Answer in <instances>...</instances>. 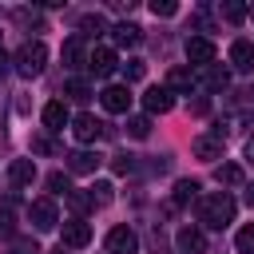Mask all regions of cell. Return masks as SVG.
Segmentation results:
<instances>
[{"label":"cell","mask_w":254,"mask_h":254,"mask_svg":"<svg viewBox=\"0 0 254 254\" xmlns=\"http://www.w3.org/2000/svg\"><path fill=\"white\" fill-rule=\"evenodd\" d=\"M250 16H254V8H250Z\"/></svg>","instance_id":"cell-42"},{"label":"cell","mask_w":254,"mask_h":254,"mask_svg":"<svg viewBox=\"0 0 254 254\" xmlns=\"http://www.w3.org/2000/svg\"><path fill=\"white\" fill-rule=\"evenodd\" d=\"M143 107H147V115H167V111L175 107V95H171L167 87H151V91L143 95Z\"/></svg>","instance_id":"cell-13"},{"label":"cell","mask_w":254,"mask_h":254,"mask_svg":"<svg viewBox=\"0 0 254 254\" xmlns=\"http://www.w3.org/2000/svg\"><path fill=\"white\" fill-rule=\"evenodd\" d=\"M8 179H12L16 187H32V179H36V159H12Z\"/></svg>","instance_id":"cell-18"},{"label":"cell","mask_w":254,"mask_h":254,"mask_svg":"<svg viewBox=\"0 0 254 254\" xmlns=\"http://www.w3.org/2000/svg\"><path fill=\"white\" fill-rule=\"evenodd\" d=\"M234 246H238V254H254V222L238 230V238H234Z\"/></svg>","instance_id":"cell-28"},{"label":"cell","mask_w":254,"mask_h":254,"mask_svg":"<svg viewBox=\"0 0 254 254\" xmlns=\"http://www.w3.org/2000/svg\"><path fill=\"white\" fill-rule=\"evenodd\" d=\"M206 107H210L206 99H190V111H194V115H206Z\"/></svg>","instance_id":"cell-37"},{"label":"cell","mask_w":254,"mask_h":254,"mask_svg":"<svg viewBox=\"0 0 254 254\" xmlns=\"http://www.w3.org/2000/svg\"><path fill=\"white\" fill-rule=\"evenodd\" d=\"M230 67L234 71H254V44L250 40H234L230 44Z\"/></svg>","instance_id":"cell-14"},{"label":"cell","mask_w":254,"mask_h":254,"mask_svg":"<svg viewBox=\"0 0 254 254\" xmlns=\"http://www.w3.org/2000/svg\"><path fill=\"white\" fill-rule=\"evenodd\" d=\"M87 198H91V206H107L115 194H111V183H95L91 190H87Z\"/></svg>","instance_id":"cell-26"},{"label":"cell","mask_w":254,"mask_h":254,"mask_svg":"<svg viewBox=\"0 0 254 254\" xmlns=\"http://www.w3.org/2000/svg\"><path fill=\"white\" fill-rule=\"evenodd\" d=\"M187 60H190V67L214 64V40H210V36H190V40H187Z\"/></svg>","instance_id":"cell-4"},{"label":"cell","mask_w":254,"mask_h":254,"mask_svg":"<svg viewBox=\"0 0 254 254\" xmlns=\"http://www.w3.org/2000/svg\"><path fill=\"white\" fill-rule=\"evenodd\" d=\"M91 242V226L83 222V218H71V222H64V246H87Z\"/></svg>","instance_id":"cell-15"},{"label":"cell","mask_w":254,"mask_h":254,"mask_svg":"<svg viewBox=\"0 0 254 254\" xmlns=\"http://www.w3.org/2000/svg\"><path fill=\"white\" fill-rule=\"evenodd\" d=\"M71 135H75L79 143H95L99 135H107V127H103L95 115H87V111H83V115H75V119H71Z\"/></svg>","instance_id":"cell-6"},{"label":"cell","mask_w":254,"mask_h":254,"mask_svg":"<svg viewBox=\"0 0 254 254\" xmlns=\"http://www.w3.org/2000/svg\"><path fill=\"white\" fill-rule=\"evenodd\" d=\"M12 254H40V246H36L32 238H16V242H12Z\"/></svg>","instance_id":"cell-35"},{"label":"cell","mask_w":254,"mask_h":254,"mask_svg":"<svg viewBox=\"0 0 254 254\" xmlns=\"http://www.w3.org/2000/svg\"><path fill=\"white\" fill-rule=\"evenodd\" d=\"M67 159V171L71 175H91L95 167H99V159L91 155V151H71V155H64Z\"/></svg>","instance_id":"cell-19"},{"label":"cell","mask_w":254,"mask_h":254,"mask_svg":"<svg viewBox=\"0 0 254 254\" xmlns=\"http://www.w3.org/2000/svg\"><path fill=\"white\" fill-rule=\"evenodd\" d=\"M32 151H36V155H52V151H56V143H52L48 135H36V139H32Z\"/></svg>","instance_id":"cell-34"},{"label":"cell","mask_w":254,"mask_h":254,"mask_svg":"<svg viewBox=\"0 0 254 254\" xmlns=\"http://www.w3.org/2000/svg\"><path fill=\"white\" fill-rule=\"evenodd\" d=\"M4 64H8V60H4V52H0V75H4Z\"/></svg>","instance_id":"cell-40"},{"label":"cell","mask_w":254,"mask_h":254,"mask_svg":"<svg viewBox=\"0 0 254 254\" xmlns=\"http://www.w3.org/2000/svg\"><path fill=\"white\" fill-rule=\"evenodd\" d=\"M127 135L131 139H147L151 135V115H131L127 119Z\"/></svg>","instance_id":"cell-25"},{"label":"cell","mask_w":254,"mask_h":254,"mask_svg":"<svg viewBox=\"0 0 254 254\" xmlns=\"http://www.w3.org/2000/svg\"><path fill=\"white\" fill-rule=\"evenodd\" d=\"M190 198H198V183H194V179H179V183H175V206H183V202H190Z\"/></svg>","instance_id":"cell-24"},{"label":"cell","mask_w":254,"mask_h":254,"mask_svg":"<svg viewBox=\"0 0 254 254\" xmlns=\"http://www.w3.org/2000/svg\"><path fill=\"white\" fill-rule=\"evenodd\" d=\"M87 56H91V52H87V40H83V36L75 32V36H71V40L64 44V64H67V67L75 71V67H87Z\"/></svg>","instance_id":"cell-11"},{"label":"cell","mask_w":254,"mask_h":254,"mask_svg":"<svg viewBox=\"0 0 254 254\" xmlns=\"http://www.w3.org/2000/svg\"><path fill=\"white\" fill-rule=\"evenodd\" d=\"M64 198H67V202H71V210H75V214H83V210H87V206H91V198H87V194H83V190H67V194H64Z\"/></svg>","instance_id":"cell-32"},{"label":"cell","mask_w":254,"mask_h":254,"mask_svg":"<svg viewBox=\"0 0 254 254\" xmlns=\"http://www.w3.org/2000/svg\"><path fill=\"white\" fill-rule=\"evenodd\" d=\"M190 87H198L190 67H175V71L167 75V91H171V95H175V91H190Z\"/></svg>","instance_id":"cell-21"},{"label":"cell","mask_w":254,"mask_h":254,"mask_svg":"<svg viewBox=\"0 0 254 254\" xmlns=\"http://www.w3.org/2000/svg\"><path fill=\"white\" fill-rule=\"evenodd\" d=\"M151 12H155V16H175L179 4H175V0H151Z\"/></svg>","instance_id":"cell-33"},{"label":"cell","mask_w":254,"mask_h":254,"mask_svg":"<svg viewBox=\"0 0 254 254\" xmlns=\"http://www.w3.org/2000/svg\"><path fill=\"white\" fill-rule=\"evenodd\" d=\"M48 187H52V194H67V190H71V183H67L64 171H52V175H48Z\"/></svg>","instance_id":"cell-30"},{"label":"cell","mask_w":254,"mask_h":254,"mask_svg":"<svg viewBox=\"0 0 254 254\" xmlns=\"http://www.w3.org/2000/svg\"><path fill=\"white\" fill-rule=\"evenodd\" d=\"M190 71H194V83L206 87V91H222L230 83V71L222 64H206V67H190Z\"/></svg>","instance_id":"cell-3"},{"label":"cell","mask_w":254,"mask_h":254,"mask_svg":"<svg viewBox=\"0 0 254 254\" xmlns=\"http://www.w3.org/2000/svg\"><path fill=\"white\" fill-rule=\"evenodd\" d=\"M222 135H214V131H206V135H194V143H190V151H194V159H206V163H214V159H222Z\"/></svg>","instance_id":"cell-7"},{"label":"cell","mask_w":254,"mask_h":254,"mask_svg":"<svg viewBox=\"0 0 254 254\" xmlns=\"http://www.w3.org/2000/svg\"><path fill=\"white\" fill-rule=\"evenodd\" d=\"M64 91H67V99H75V103H87V99H91V83H87V79H79V75H75V79H67V87H64Z\"/></svg>","instance_id":"cell-22"},{"label":"cell","mask_w":254,"mask_h":254,"mask_svg":"<svg viewBox=\"0 0 254 254\" xmlns=\"http://www.w3.org/2000/svg\"><path fill=\"white\" fill-rule=\"evenodd\" d=\"M175 242H179V254H202V250H206V234H202L198 226H183V230L175 234Z\"/></svg>","instance_id":"cell-12"},{"label":"cell","mask_w":254,"mask_h":254,"mask_svg":"<svg viewBox=\"0 0 254 254\" xmlns=\"http://www.w3.org/2000/svg\"><path fill=\"white\" fill-rule=\"evenodd\" d=\"M28 218H32V226H36V230H56V222H60V214H56V202H52V198H36V202L28 206Z\"/></svg>","instance_id":"cell-5"},{"label":"cell","mask_w":254,"mask_h":254,"mask_svg":"<svg viewBox=\"0 0 254 254\" xmlns=\"http://www.w3.org/2000/svg\"><path fill=\"white\" fill-rule=\"evenodd\" d=\"M234 210H238V202L226 190H214V194H202L198 198V222L210 226V230H226L234 222Z\"/></svg>","instance_id":"cell-1"},{"label":"cell","mask_w":254,"mask_h":254,"mask_svg":"<svg viewBox=\"0 0 254 254\" xmlns=\"http://www.w3.org/2000/svg\"><path fill=\"white\" fill-rule=\"evenodd\" d=\"M12 64H16V71L20 75H40L44 71V64H48V48L40 44V40H24L20 48H16V56H12Z\"/></svg>","instance_id":"cell-2"},{"label":"cell","mask_w":254,"mask_h":254,"mask_svg":"<svg viewBox=\"0 0 254 254\" xmlns=\"http://www.w3.org/2000/svg\"><path fill=\"white\" fill-rule=\"evenodd\" d=\"M111 171L115 175H131L135 171V155H111Z\"/></svg>","instance_id":"cell-29"},{"label":"cell","mask_w":254,"mask_h":254,"mask_svg":"<svg viewBox=\"0 0 254 254\" xmlns=\"http://www.w3.org/2000/svg\"><path fill=\"white\" fill-rule=\"evenodd\" d=\"M99 103H103L111 115H123V111L131 107V91H127L123 83H111V87H103V91H99Z\"/></svg>","instance_id":"cell-10"},{"label":"cell","mask_w":254,"mask_h":254,"mask_svg":"<svg viewBox=\"0 0 254 254\" xmlns=\"http://www.w3.org/2000/svg\"><path fill=\"white\" fill-rule=\"evenodd\" d=\"M246 163H254V135L246 139Z\"/></svg>","instance_id":"cell-38"},{"label":"cell","mask_w":254,"mask_h":254,"mask_svg":"<svg viewBox=\"0 0 254 254\" xmlns=\"http://www.w3.org/2000/svg\"><path fill=\"white\" fill-rule=\"evenodd\" d=\"M143 71H147V67H143V60H127V64H123V79H127V83L143 79Z\"/></svg>","instance_id":"cell-31"},{"label":"cell","mask_w":254,"mask_h":254,"mask_svg":"<svg viewBox=\"0 0 254 254\" xmlns=\"http://www.w3.org/2000/svg\"><path fill=\"white\" fill-rule=\"evenodd\" d=\"M44 127H48V131H64V127H67V107H64V99L44 103Z\"/></svg>","instance_id":"cell-17"},{"label":"cell","mask_w":254,"mask_h":254,"mask_svg":"<svg viewBox=\"0 0 254 254\" xmlns=\"http://www.w3.org/2000/svg\"><path fill=\"white\" fill-rule=\"evenodd\" d=\"M103 32H111V28H107V16L87 12V16L79 20V36H83V40H95V36H103Z\"/></svg>","instance_id":"cell-20"},{"label":"cell","mask_w":254,"mask_h":254,"mask_svg":"<svg viewBox=\"0 0 254 254\" xmlns=\"http://www.w3.org/2000/svg\"><path fill=\"white\" fill-rule=\"evenodd\" d=\"M139 250V234L131 226H115L107 234V254H135Z\"/></svg>","instance_id":"cell-8"},{"label":"cell","mask_w":254,"mask_h":254,"mask_svg":"<svg viewBox=\"0 0 254 254\" xmlns=\"http://www.w3.org/2000/svg\"><path fill=\"white\" fill-rule=\"evenodd\" d=\"M222 16H226L230 24H242V20H246V4H242V0H226V4H222Z\"/></svg>","instance_id":"cell-27"},{"label":"cell","mask_w":254,"mask_h":254,"mask_svg":"<svg viewBox=\"0 0 254 254\" xmlns=\"http://www.w3.org/2000/svg\"><path fill=\"white\" fill-rule=\"evenodd\" d=\"M115 48H91V56H87V71L91 75H99V79H107L111 71H115Z\"/></svg>","instance_id":"cell-9"},{"label":"cell","mask_w":254,"mask_h":254,"mask_svg":"<svg viewBox=\"0 0 254 254\" xmlns=\"http://www.w3.org/2000/svg\"><path fill=\"white\" fill-rule=\"evenodd\" d=\"M139 40H143V28L131 24V20H123V24L111 28V44H119V48H135Z\"/></svg>","instance_id":"cell-16"},{"label":"cell","mask_w":254,"mask_h":254,"mask_svg":"<svg viewBox=\"0 0 254 254\" xmlns=\"http://www.w3.org/2000/svg\"><path fill=\"white\" fill-rule=\"evenodd\" d=\"M246 206H250V210H254V183H250V187H246Z\"/></svg>","instance_id":"cell-39"},{"label":"cell","mask_w":254,"mask_h":254,"mask_svg":"<svg viewBox=\"0 0 254 254\" xmlns=\"http://www.w3.org/2000/svg\"><path fill=\"white\" fill-rule=\"evenodd\" d=\"M214 179H218L222 187H238V183H242V167H238V163H222V167L214 171Z\"/></svg>","instance_id":"cell-23"},{"label":"cell","mask_w":254,"mask_h":254,"mask_svg":"<svg viewBox=\"0 0 254 254\" xmlns=\"http://www.w3.org/2000/svg\"><path fill=\"white\" fill-rule=\"evenodd\" d=\"M52 254H67V250H64V246H60V250H52Z\"/></svg>","instance_id":"cell-41"},{"label":"cell","mask_w":254,"mask_h":254,"mask_svg":"<svg viewBox=\"0 0 254 254\" xmlns=\"http://www.w3.org/2000/svg\"><path fill=\"white\" fill-rule=\"evenodd\" d=\"M0 234H4V238L12 234V214H8V210H0Z\"/></svg>","instance_id":"cell-36"}]
</instances>
